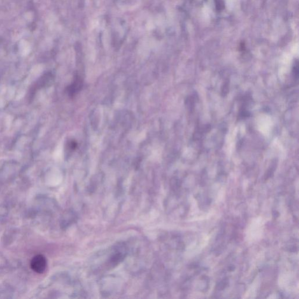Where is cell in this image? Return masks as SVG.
Here are the masks:
<instances>
[{"mask_svg": "<svg viewBox=\"0 0 299 299\" xmlns=\"http://www.w3.org/2000/svg\"><path fill=\"white\" fill-rule=\"evenodd\" d=\"M47 267L46 258L42 255H37L32 258L30 262V267L33 270L37 273L45 272Z\"/></svg>", "mask_w": 299, "mask_h": 299, "instance_id": "6da1fadb", "label": "cell"}, {"mask_svg": "<svg viewBox=\"0 0 299 299\" xmlns=\"http://www.w3.org/2000/svg\"><path fill=\"white\" fill-rule=\"evenodd\" d=\"M83 85V82L82 78L77 75L74 77L73 83L67 87L66 90L67 94L71 97H73L80 91V90L82 89Z\"/></svg>", "mask_w": 299, "mask_h": 299, "instance_id": "7a4b0ae2", "label": "cell"}, {"mask_svg": "<svg viewBox=\"0 0 299 299\" xmlns=\"http://www.w3.org/2000/svg\"><path fill=\"white\" fill-rule=\"evenodd\" d=\"M67 148L71 151H73L76 150L77 148V143L74 140H71L68 142L67 145Z\"/></svg>", "mask_w": 299, "mask_h": 299, "instance_id": "3957f363", "label": "cell"}]
</instances>
